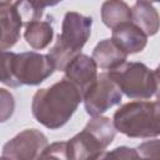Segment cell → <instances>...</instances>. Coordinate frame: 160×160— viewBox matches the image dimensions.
<instances>
[{
  "mask_svg": "<svg viewBox=\"0 0 160 160\" xmlns=\"http://www.w3.org/2000/svg\"><path fill=\"white\" fill-rule=\"evenodd\" d=\"M81 101L80 89L64 78L34 94L31 112L38 122L50 130H56L70 120Z\"/></svg>",
  "mask_w": 160,
  "mask_h": 160,
  "instance_id": "obj_1",
  "label": "cell"
},
{
  "mask_svg": "<svg viewBox=\"0 0 160 160\" xmlns=\"http://www.w3.org/2000/svg\"><path fill=\"white\" fill-rule=\"evenodd\" d=\"M159 101L134 100L121 105L112 116L116 131L129 138H156L160 134Z\"/></svg>",
  "mask_w": 160,
  "mask_h": 160,
  "instance_id": "obj_2",
  "label": "cell"
},
{
  "mask_svg": "<svg viewBox=\"0 0 160 160\" xmlns=\"http://www.w3.org/2000/svg\"><path fill=\"white\" fill-rule=\"evenodd\" d=\"M92 18L85 16L76 11H68L61 24V32L54 46L49 50L55 70L64 71L68 62L78 54L86 44L91 34Z\"/></svg>",
  "mask_w": 160,
  "mask_h": 160,
  "instance_id": "obj_3",
  "label": "cell"
},
{
  "mask_svg": "<svg viewBox=\"0 0 160 160\" xmlns=\"http://www.w3.org/2000/svg\"><path fill=\"white\" fill-rule=\"evenodd\" d=\"M116 129L108 116H92L85 128L66 141V159H99L112 142Z\"/></svg>",
  "mask_w": 160,
  "mask_h": 160,
  "instance_id": "obj_4",
  "label": "cell"
},
{
  "mask_svg": "<svg viewBox=\"0 0 160 160\" xmlns=\"http://www.w3.org/2000/svg\"><path fill=\"white\" fill-rule=\"evenodd\" d=\"M108 74L120 91L130 99L148 100L158 94L159 71L151 70L142 62L125 61L116 69L109 70Z\"/></svg>",
  "mask_w": 160,
  "mask_h": 160,
  "instance_id": "obj_5",
  "label": "cell"
},
{
  "mask_svg": "<svg viewBox=\"0 0 160 160\" xmlns=\"http://www.w3.org/2000/svg\"><path fill=\"white\" fill-rule=\"evenodd\" d=\"M122 92L108 72H100L82 92L85 110L90 116H98L114 105L120 104Z\"/></svg>",
  "mask_w": 160,
  "mask_h": 160,
  "instance_id": "obj_6",
  "label": "cell"
},
{
  "mask_svg": "<svg viewBox=\"0 0 160 160\" xmlns=\"http://www.w3.org/2000/svg\"><path fill=\"white\" fill-rule=\"evenodd\" d=\"M54 62L49 55L36 51L16 54L14 59V76L19 85H39L52 75Z\"/></svg>",
  "mask_w": 160,
  "mask_h": 160,
  "instance_id": "obj_7",
  "label": "cell"
},
{
  "mask_svg": "<svg viewBox=\"0 0 160 160\" xmlns=\"http://www.w3.org/2000/svg\"><path fill=\"white\" fill-rule=\"evenodd\" d=\"M48 146V138L38 129H26L15 135L2 146L1 158L6 159H39Z\"/></svg>",
  "mask_w": 160,
  "mask_h": 160,
  "instance_id": "obj_8",
  "label": "cell"
},
{
  "mask_svg": "<svg viewBox=\"0 0 160 160\" xmlns=\"http://www.w3.org/2000/svg\"><path fill=\"white\" fill-rule=\"evenodd\" d=\"M64 72L65 78L74 82L82 94L85 89L95 80L98 75V65L89 55L78 54L68 62Z\"/></svg>",
  "mask_w": 160,
  "mask_h": 160,
  "instance_id": "obj_9",
  "label": "cell"
},
{
  "mask_svg": "<svg viewBox=\"0 0 160 160\" xmlns=\"http://www.w3.org/2000/svg\"><path fill=\"white\" fill-rule=\"evenodd\" d=\"M111 30V39L128 55L142 51L148 44V36L131 21L122 22Z\"/></svg>",
  "mask_w": 160,
  "mask_h": 160,
  "instance_id": "obj_10",
  "label": "cell"
},
{
  "mask_svg": "<svg viewBox=\"0 0 160 160\" xmlns=\"http://www.w3.org/2000/svg\"><path fill=\"white\" fill-rule=\"evenodd\" d=\"M22 25L14 4L0 5V49H10L18 42Z\"/></svg>",
  "mask_w": 160,
  "mask_h": 160,
  "instance_id": "obj_11",
  "label": "cell"
},
{
  "mask_svg": "<svg viewBox=\"0 0 160 160\" xmlns=\"http://www.w3.org/2000/svg\"><path fill=\"white\" fill-rule=\"evenodd\" d=\"M91 58L96 62L98 68L104 70H114L126 61L128 54L124 52L112 39H104L96 44Z\"/></svg>",
  "mask_w": 160,
  "mask_h": 160,
  "instance_id": "obj_12",
  "label": "cell"
},
{
  "mask_svg": "<svg viewBox=\"0 0 160 160\" xmlns=\"http://www.w3.org/2000/svg\"><path fill=\"white\" fill-rule=\"evenodd\" d=\"M24 38L34 50H42L50 45L54 38L51 16L46 20H34L25 25Z\"/></svg>",
  "mask_w": 160,
  "mask_h": 160,
  "instance_id": "obj_13",
  "label": "cell"
},
{
  "mask_svg": "<svg viewBox=\"0 0 160 160\" xmlns=\"http://www.w3.org/2000/svg\"><path fill=\"white\" fill-rule=\"evenodd\" d=\"M131 22H134L146 36H152L159 30V14L150 2H139L131 8Z\"/></svg>",
  "mask_w": 160,
  "mask_h": 160,
  "instance_id": "obj_14",
  "label": "cell"
},
{
  "mask_svg": "<svg viewBox=\"0 0 160 160\" xmlns=\"http://www.w3.org/2000/svg\"><path fill=\"white\" fill-rule=\"evenodd\" d=\"M100 14L104 25L109 29L131 21V8L124 0H105L101 5Z\"/></svg>",
  "mask_w": 160,
  "mask_h": 160,
  "instance_id": "obj_15",
  "label": "cell"
},
{
  "mask_svg": "<svg viewBox=\"0 0 160 160\" xmlns=\"http://www.w3.org/2000/svg\"><path fill=\"white\" fill-rule=\"evenodd\" d=\"M61 1L62 0H16L14 5L25 25L30 21L40 20L46 6H55Z\"/></svg>",
  "mask_w": 160,
  "mask_h": 160,
  "instance_id": "obj_16",
  "label": "cell"
},
{
  "mask_svg": "<svg viewBox=\"0 0 160 160\" xmlns=\"http://www.w3.org/2000/svg\"><path fill=\"white\" fill-rule=\"evenodd\" d=\"M16 52L0 49V82L10 88L20 86L14 76V59Z\"/></svg>",
  "mask_w": 160,
  "mask_h": 160,
  "instance_id": "obj_17",
  "label": "cell"
},
{
  "mask_svg": "<svg viewBox=\"0 0 160 160\" xmlns=\"http://www.w3.org/2000/svg\"><path fill=\"white\" fill-rule=\"evenodd\" d=\"M15 110V99L14 95L4 89L0 88V122L8 121Z\"/></svg>",
  "mask_w": 160,
  "mask_h": 160,
  "instance_id": "obj_18",
  "label": "cell"
},
{
  "mask_svg": "<svg viewBox=\"0 0 160 160\" xmlns=\"http://www.w3.org/2000/svg\"><path fill=\"white\" fill-rule=\"evenodd\" d=\"M41 158H58V159H66V141H58L51 145H48Z\"/></svg>",
  "mask_w": 160,
  "mask_h": 160,
  "instance_id": "obj_19",
  "label": "cell"
},
{
  "mask_svg": "<svg viewBox=\"0 0 160 160\" xmlns=\"http://www.w3.org/2000/svg\"><path fill=\"white\" fill-rule=\"evenodd\" d=\"M101 158H118V159H136L139 158L136 149H131L128 146H120L114 149L111 152H105L101 155Z\"/></svg>",
  "mask_w": 160,
  "mask_h": 160,
  "instance_id": "obj_20",
  "label": "cell"
},
{
  "mask_svg": "<svg viewBox=\"0 0 160 160\" xmlns=\"http://www.w3.org/2000/svg\"><path fill=\"white\" fill-rule=\"evenodd\" d=\"M136 1H139V2H150V4H152V2H158L159 0H136Z\"/></svg>",
  "mask_w": 160,
  "mask_h": 160,
  "instance_id": "obj_21",
  "label": "cell"
},
{
  "mask_svg": "<svg viewBox=\"0 0 160 160\" xmlns=\"http://www.w3.org/2000/svg\"><path fill=\"white\" fill-rule=\"evenodd\" d=\"M11 0H0V5H4V4H10Z\"/></svg>",
  "mask_w": 160,
  "mask_h": 160,
  "instance_id": "obj_22",
  "label": "cell"
}]
</instances>
